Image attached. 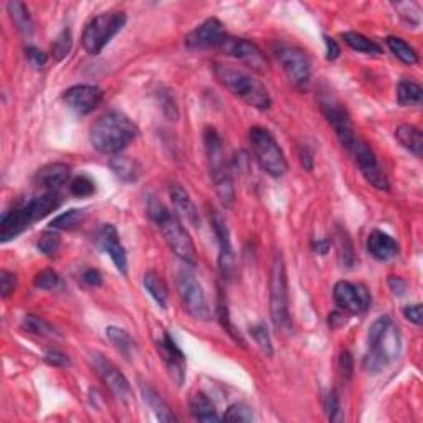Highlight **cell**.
Wrapping results in <instances>:
<instances>
[{
	"instance_id": "6da1fadb",
	"label": "cell",
	"mask_w": 423,
	"mask_h": 423,
	"mask_svg": "<svg viewBox=\"0 0 423 423\" xmlns=\"http://www.w3.org/2000/svg\"><path fill=\"white\" fill-rule=\"evenodd\" d=\"M139 129L126 114L121 111H108L96 119L91 126L90 141L96 151L108 156H118L134 139Z\"/></svg>"
},
{
	"instance_id": "7a4b0ae2",
	"label": "cell",
	"mask_w": 423,
	"mask_h": 423,
	"mask_svg": "<svg viewBox=\"0 0 423 423\" xmlns=\"http://www.w3.org/2000/svg\"><path fill=\"white\" fill-rule=\"evenodd\" d=\"M367 354L364 369L369 374H379L398 357L402 349L400 331L388 316H382L370 326L367 338Z\"/></svg>"
},
{
	"instance_id": "3957f363",
	"label": "cell",
	"mask_w": 423,
	"mask_h": 423,
	"mask_svg": "<svg viewBox=\"0 0 423 423\" xmlns=\"http://www.w3.org/2000/svg\"><path fill=\"white\" fill-rule=\"evenodd\" d=\"M147 214L154 220V223L161 228L162 237H164L167 247L172 250V253L185 264L194 266L197 262L195 247L189 232L182 225V220L177 215L171 214L161 202L154 199L149 200Z\"/></svg>"
},
{
	"instance_id": "277c9868",
	"label": "cell",
	"mask_w": 423,
	"mask_h": 423,
	"mask_svg": "<svg viewBox=\"0 0 423 423\" xmlns=\"http://www.w3.org/2000/svg\"><path fill=\"white\" fill-rule=\"evenodd\" d=\"M214 73L215 78L220 81V85H223L230 93L243 99L252 108L264 111V109H268L271 106V98L268 94V90L264 88L262 81L253 78L247 71L233 68L230 65L215 63Z\"/></svg>"
},
{
	"instance_id": "5b68a950",
	"label": "cell",
	"mask_w": 423,
	"mask_h": 423,
	"mask_svg": "<svg viewBox=\"0 0 423 423\" xmlns=\"http://www.w3.org/2000/svg\"><path fill=\"white\" fill-rule=\"evenodd\" d=\"M205 156L207 164H209L210 177L214 182L215 192H217L220 202L225 209H230L235 202V187L230 174V167L227 162V154L220 134L215 129H205L204 133Z\"/></svg>"
},
{
	"instance_id": "8992f818",
	"label": "cell",
	"mask_w": 423,
	"mask_h": 423,
	"mask_svg": "<svg viewBox=\"0 0 423 423\" xmlns=\"http://www.w3.org/2000/svg\"><path fill=\"white\" fill-rule=\"evenodd\" d=\"M270 314L271 323L281 333L291 331L290 293H288L286 264L283 255L278 252L273 258L270 275Z\"/></svg>"
},
{
	"instance_id": "52a82bcc",
	"label": "cell",
	"mask_w": 423,
	"mask_h": 423,
	"mask_svg": "<svg viewBox=\"0 0 423 423\" xmlns=\"http://www.w3.org/2000/svg\"><path fill=\"white\" fill-rule=\"evenodd\" d=\"M250 146L258 166L271 177H283L288 172V161L285 152L268 129L255 126L248 133Z\"/></svg>"
},
{
	"instance_id": "ba28073f",
	"label": "cell",
	"mask_w": 423,
	"mask_h": 423,
	"mask_svg": "<svg viewBox=\"0 0 423 423\" xmlns=\"http://www.w3.org/2000/svg\"><path fill=\"white\" fill-rule=\"evenodd\" d=\"M126 20L128 17L124 12H104L90 20L81 35V43L86 53L99 55L103 48L113 40V37L123 30Z\"/></svg>"
},
{
	"instance_id": "9c48e42d",
	"label": "cell",
	"mask_w": 423,
	"mask_h": 423,
	"mask_svg": "<svg viewBox=\"0 0 423 423\" xmlns=\"http://www.w3.org/2000/svg\"><path fill=\"white\" fill-rule=\"evenodd\" d=\"M176 285L184 309L189 312L194 319L209 321L210 307L207 305L204 288H202L194 273L187 270V268H182V270L177 271Z\"/></svg>"
},
{
	"instance_id": "30bf717a",
	"label": "cell",
	"mask_w": 423,
	"mask_h": 423,
	"mask_svg": "<svg viewBox=\"0 0 423 423\" xmlns=\"http://www.w3.org/2000/svg\"><path fill=\"white\" fill-rule=\"evenodd\" d=\"M348 151L350 156H352L360 174L367 180V184H370L377 190H388L391 184H388L386 172H384L381 164H379L376 154H374L367 142L355 137V141L348 147Z\"/></svg>"
},
{
	"instance_id": "8fae6325",
	"label": "cell",
	"mask_w": 423,
	"mask_h": 423,
	"mask_svg": "<svg viewBox=\"0 0 423 423\" xmlns=\"http://www.w3.org/2000/svg\"><path fill=\"white\" fill-rule=\"evenodd\" d=\"M321 111H323L324 118L328 119L331 128L334 129L336 136H338L341 146L348 149L350 144L355 141V129L354 124L350 121V116L348 109L344 108V104L331 93H323L319 98Z\"/></svg>"
},
{
	"instance_id": "7c38bea8",
	"label": "cell",
	"mask_w": 423,
	"mask_h": 423,
	"mask_svg": "<svg viewBox=\"0 0 423 423\" xmlns=\"http://www.w3.org/2000/svg\"><path fill=\"white\" fill-rule=\"evenodd\" d=\"M276 56L290 83L298 90H305L311 80V61L306 51L298 47L283 45L276 50Z\"/></svg>"
},
{
	"instance_id": "4fadbf2b",
	"label": "cell",
	"mask_w": 423,
	"mask_h": 423,
	"mask_svg": "<svg viewBox=\"0 0 423 423\" xmlns=\"http://www.w3.org/2000/svg\"><path fill=\"white\" fill-rule=\"evenodd\" d=\"M91 364L98 374L101 381L104 382V386L109 388V392L113 393L118 400L124 403L131 402L133 398V391L129 386L128 379L124 377V374L114 365L111 360L103 357L101 354H91Z\"/></svg>"
},
{
	"instance_id": "5bb4252c",
	"label": "cell",
	"mask_w": 423,
	"mask_h": 423,
	"mask_svg": "<svg viewBox=\"0 0 423 423\" xmlns=\"http://www.w3.org/2000/svg\"><path fill=\"white\" fill-rule=\"evenodd\" d=\"M333 296L339 309L349 312V314H360V312L367 311V307L370 306V295L367 288L350 281L336 283Z\"/></svg>"
},
{
	"instance_id": "9a60e30c",
	"label": "cell",
	"mask_w": 423,
	"mask_h": 423,
	"mask_svg": "<svg viewBox=\"0 0 423 423\" xmlns=\"http://www.w3.org/2000/svg\"><path fill=\"white\" fill-rule=\"evenodd\" d=\"M222 50L227 53V55L233 56L250 66L253 71H258V73H264L268 70V61L264 59L263 51L259 50V47L257 43L245 40V38H232L227 37V40L223 42V45L220 47Z\"/></svg>"
},
{
	"instance_id": "2e32d148",
	"label": "cell",
	"mask_w": 423,
	"mask_h": 423,
	"mask_svg": "<svg viewBox=\"0 0 423 423\" xmlns=\"http://www.w3.org/2000/svg\"><path fill=\"white\" fill-rule=\"evenodd\" d=\"M227 32H225L223 23L217 18H209L200 23L195 30H192L185 37V45L194 50H205V48H220L227 40Z\"/></svg>"
},
{
	"instance_id": "e0dca14e",
	"label": "cell",
	"mask_w": 423,
	"mask_h": 423,
	"mask_svg": "<svg viewBox=\"0 0 423 423\" xmlns=\"http://www.w3.org/2000/svg\"><path fill=\"white\" fill-rule=\"evenodd\" d=\"M210 223L219 242V270L222 273L223 280H230L233 275L235 262H233V248H232V242H230V232H228L227 222H225V219L219 214L217 210H212Z\"/></svg>"
},
{
	"instance_id": "ac0fdd59",
	"label": "cell",
	"mask_w": 423,
	"mask_h": 423,
	"mask_svg": "<svg viewBox=\"0 0 423 423\" xmlns=\"http://www.w3.org/2000/svg\"><path fill=\"white\" fill-rule=\"evenodd\" d=\"M63 101L75 114L86 116L103 101V91L93 85H76L65 91Z\"/></svg>"
},
{
	"instance_id": "d6986e66",
	"label": "cell",
	"mask_w": 423,
	"mask_h": 423,
	"mask_svg": "<svg viewBox=\"0 0 423 423\" xmlns=\"http://www.w3.org/2000/svg\"><path fill=\"white\" fill-rule=\"evenodd\" d=\"M156 349L162 357V362L166 364L167 370H169L171 377L177 382V386H182L185 379V355L179 349V345L176 344V341L169 334L164 333L156 343Z\"/></svg>"
},
{
	"instance_id": "ffe728a7",
	"label": "cell",
	"mask_w": 423,
	"mask_h": 423,
	"mask_svg": "<svg viewBox=\"0 0 423 423\" xmlns=\"http://www.w3.org/2000/svg\"><path fill=\"white\" fill-rule=\"evenodd\" d=\"M96 240H98L99 248L111 257L114 266L118 268V271L123 273V275H128L126 250H124L121 240H119L118 230L114 228V225L111 223L101 225V228L98 230V235H96Z\"/></svg>"
},
{
	"instance_id": "44dd1931",
	"label": "cell",
	"mask_w": 423,
	"mask_h": 423,
	"mask_svg": "<svg viewBox=\"0 0 423 423\" xmlns=\"http://www.w3.org/2000/svg\"><path fill=\"white\" fill-rule=\"evenodd\" d=\"M33 223V219L28 212L27 204L16 207L12 212L4 215L2 222H0V242L7 243L11 240L17 238L18 235L25 232V230Z\"/></svg>"
},
{
	"instance_id": "7402d4cb",
	"label": "cell",
	"mask_w": 423,
	"mask_h": 423,
	"mask_svg": "<svg viewBox=\"0 0 423 423\" xmlns=\"http://www.w3.org/2000/svg\"><path fill=\"white\" fill-rule=\"evenodd\" d=\"M169 195L177 212V217H179L182 222H187L189 225H192V227H199L200 215L194 204V200L190 199L189 192L179 184H172L169 189Z\"/></svg>"
},
{
	"instance_id": "603a6c76",
	"label": "cell",
	"mask_w": 423,
	"mask_h": 423,
	"mask_svg": "<svg viewBox=\"0 0 423 423\" xmlns=\"http://www.w3.org/2000/svg\"><path fill=\"white\" fill-rule=\"evenodd\" d=\"M70 176V166L63 164V162H51V164L43 166L42 169L37 172L35 180L38 185L47 189V192H59L61 187L68 182Z\"/></svg>"
},
{
	"instance_id": "cb8c5ba5",
	"label": "cell",
	"mask_w": 423,
	"mask_h": 423,
	"mask_svg": "<svg viewBox=\"0 0 423 423\" xmlns=\"http://www.w3.org/2000/svg\"><path fill=\"white\" fill-rule=\"evenodd\" d=\"M367 252L370 257L379 259V262H388V259L397 257L400 247L391 235L384 233L381 230H374L367 238Z\"/></svg>"
},
{
	"instance_id": "d4e9b609",
	"label": "cell",
	"mask_w": 423,
	"mask_h": 423,
	"mask_svg": "<svg viewBox=\"0 0 423 423\" xmlns=\"http://www.w3.org/2000/svg\"><path fill=\"white\" fill-rule=\"evenodd\" d=\"M60 205H61V199L59 192H45L43 195H38L35 199L27 202L28 212H30L33 222L45 219L47 215H50L51 212L59 209Z\"/></svg>"
},
{
	"instance_id": "484cf974",
	"label": "cell",
	"mask_w": 423,
	"mask_h": 423,
	"mask_svg": "<svg viewBox=\"0 0 423 423\" xmlns=\"http://www.w3.org/2000/svg\"><path fill=\"white\" fill-rule=\"evenodd\" d=\"M141 392L144 396V400L149 403V407L152 408V412L156 413V417L161 422H177L176 413L172 412V408L167 405L164 398L154 391V388L146 382H141Z\"/></svg>"
},
{
	"instance_id": "4316f807",
	"label": "cell",
	"mask_w": 423,
	"mask_h": 423,
	"mask_svg": "<svg viewBox=\"0 0 423 423\" xmlns=\"http://www.w3.org/2000/svg\"><path fill=\"white\" fill-rule=\"evenodd\" d=\"M190 413L199 422H220L222 417L215 410V405L205 393H195L190 398Z\"/></svg>"
},
{
	"instance_id": "83f0119b",
	"label": "cell",
	"mask_w": 423,
	"mask_h": 423,
	"mask_svg": "<svg viewBox=\"0 0 423 423\" xmlns=\"http://www.w3.org/2000/svg\"><path fill=\"white\" fill-rule=\"evenodd\" d=\"M396 137L408 152H412L413 156L417 157H422L423 139H422L420 129L415 126H410V124H402V126L397 128Z\"/></svg>"
},
{
	"instance_id": "f1b7e54d",
	"label": "cell",
	"mask_w": 423,
	"mask_h": 423,
	"mask_svg": "<svg viewBox=\"0 0 423 423\" xmlns=\"http://www.w3.org/2000/svg\"><path fill=\"white\" fill-rule=\"evenodd\" d=\"M144 288H146L149 295L152 296V300L157 302L162 309H166L169 305V288H167L166 281L162 280L157 273L147 271L144 275Z\"/></svg>"
},
{
	"instance_id": "f546056e",
	"label": "cell",
	"mask_w": 423,
	"mask_h": 423,
	"mask_svg": "<svg viewBox=\"0 0 423 423\" xmlns=\"http://www.w3.org/2000/svg\"><path fill=\"white\" fill-rule=\"evenodd\" d=\"M7 11L11 13V18L13 25L17 27V30L20 32L23 37H30L33 32V22L25 4L13 0V2L7 4Z\"/></svg>"
},
{
	"instance_id": "4dcf8cb0",
	"label": "cell",
	"mask_w": 423,
	"mask_h": 423,
	"mask_svg": "<svg viewBox=\"0 0 423 423\" xmlns=\"http://www.w3.org/2000/svg\"><path fill=\"white\" fill-rule=\"evenodd\" d=\"M106 336H108L109 343L113 344V348L116 349L119 354H123L126 359H131L134 352H136V349H137L136 343H134L131 336H129L124 329H119V328H114V326H111V328L106 329Z\"/></svg>"
},
{
	"instance_id": "1f68e13d",
	"label": "cell",
	"mask_w": 423,
	"mask_h": 423,
	"mask_svg": "<svg viewBox=\"0 0 423 423\" xmlns=\"http://www.w3.org/2000/svg\"><path fill=\"white\" fill-rule=\"evenodd\" d=\"M343 40L345 45H348L349 48H352L354 51L365 53V55H381L382 53V47L374 40H370V38L362 35V33L344 32Z\"/></svg>"
},
{
	"instance_id": "d6a6232c",
	"label": "cell",
	"mask_w": 423,
	"mask_h": 423,
	"mask_svg": "<svg viewBox=\"0 0 423 423\" xmlns=\"http://www.w3.org/2000/svg\"><path fill=\"white\" fill-rule=\"evenodd\" d=\"M109 166H111L114 176H116L118 179L124 180V182L137 180L139 174H141V167H139L137 162L131 157L116 156V157L111 159Z\"/></svg>"
},
{
	"instance_id": "836d02e7",
	"label": "cell",
	"mask_w": 423,
	"mask_h": 423,
	"mask_svg": "<svg viewBox=\"0 0 423 423\" xmlns=\"http://www.w3.org/2000/svg\"><path fill=\"white\" fill-rule=\"evenodd\" d=\"M387 47L393 55L397 56L402 63H405L408 66H413L418 63V53L415 51V48L403 40L400 37H387Z\"/></svg>"
},
{
	"instance_id": "e575fe53",
	"label": "cell",
	"mask_w": 423,
	"mask_h": 423,
	"mask_svg": "<svg viewBox=\"0 0 423 423\" xmlns=\"http://www.w3.org/2000/svg\"><path fill=\"white\" fill-rule=\"evenodd\" d=\"M423 91L422 86L413 81L403 80L397 86V101L400 106H418L422 103Z\"/></svg>"
},
{
	"instance_id": "d590c367",
	"label": "cell",
	"mask_w": 423,
	"mask_h": 423,
	"mask_svg": "<svg viewBox=\"0 0 423 423\" xmlns=\"http://www.w3.org/2000/svg\"><path fill=\"white\" fill-rule=\"evenodd\" d=\"M217 317H219L220 324H222V328L228 333L230 338L237 341V343H240V345H245L242 336L238 334V331L235 329L232 319H230L227 300H225V295H223L222 288H219V293H217Z\"/></svg>"
},
{
	"instance_id": "8d00e7d4",
	"label": "cell",
	"mask_w": 423,
	"mask_h": 423,
	"mask_svg": "<svg viewBox=\"0 0 423 423\" xmlns=\"http://www.w3.org/2000/svg\"><path fill=\"white\" fill-rule=\"evenodd\" d=\"M83 222H85V210L71 209L68 212H65V214L59 215L56 219H53V222L50 223V228L66 230V232H70V230H76L78 227H81V223Z\"/></svg>"
},
{
	"instance_id": "74e56055",
	"label": "cell",
	"mask_w": 423,
	"mask_h": 423,
	"mask_svg": "<svg viewBox=\"0 0 423 423\" xmlns=\"http://www.w3.org/2000/svg\"><path fill=\"white\" fill-rule=\"evenodd\" d=\"M37 247L45 257H55V255H59L61 248V237L55 230L50 228L40 235Z\"/></svg>"
},
{
	"instance_id": "f35d334b",
	"label": "cell",
	"mask_w": 423,
	"mask_h": 423,
	"mask_svg": "<svg viewBox=\"0 0 423 423\" xmlns=\"http://www.w3.org/2000/svg\"><path fill=\"white\" fill-rule=\"evenodd\" d=\"M22 329L27 331V333L35 334V336H42V338H47V336H53V328L47 323L45 319L42 317L33 316V314H27L22 321Z\"/></svg>"
},
{
	"instance_id": "ab89813d",
	"label": "cell",
	"mask_w": 423,
	"mask_h": 423,
	"mask_svg": "<svg viewBox=\"0 0 423 423\" xmlns=\"http://www.w3.org/2000/svg\"><path fill=\"white\" fill-rule=\"evenodd\" d=\"M71 45H73V38H71V32L68 28H65L63 32L60 33L59 37L53 40L51 45V55L56 61H61L63 59L68 56V53L71 51Z\"/></svg>"
},
{
	"instance_id": "60d3db41",
	"label": "cell",
	"mask_w": 423,
	"mask_h": 423,
	"mask_svg": "<svg viewBox=\"0 0 423 423\" xmlns=\"http://www.w3.org/2000/svg\"><path fill=\"white\" fill-rule=\"evenodd\" d=\"M223 420L228 422H252L253 420V412L247 403H233L228 407V410L225 412Z\"/></svg>"
},
{
	"instance_id": "b9f144b4",
	"label": "cell",
	"mask_w": 423,
	"mask_h": 423,
	"mask_svg": "<svg viewBox=\"0 0 423 423\" xmlns=\"http://www.w3.org/2000/svg\"><path fill=\"white\" fill-rule=\"evenodd\" d=\"M33 285L38 290H55L56 286L60 285V276L59 273L50 270V268H47V270H42L40 273H37L35 280H33Z\"/></svg>"
},
{
	"instance_id": "7bdbcfd3",
	"label": "cell",
	"mask_w": 423,
	"mask_h": 423,
	"mask_svg": "<svg viewBox=\"0 0 423 423\" xmlns=\"http://www.w3.org/2000/svg\"><path fill=\"white\" fill-rule=\"evenodd\" d=\"M94 190H96L94 182L91 180L88 176H78V177H75L73 180H71V185H70L71 195L90 197V195L94 194Z\"/></svg>"
},
{
	"instance_id": "ee69618b",
	"label": "cell",
	"mask_w": 423,
	"mask_h": 423,
	"mask_svg": "<svg viewBox=\"0 0 423 423\" xmlns=\"http://www.w3.org/2000/svg\"><path fill=\"white\" fill-rule=\"evenodd\" d=\"M250 334L253 336L255 343L258 344V348L262 349L264 354H266V355H273V345H271L270 334H268V331H266V328H264L263 324L253 326V328L250 329Z\"/></svg>"
},
{
	"instance_id": "f6af8a7d",
	"label": "cell",
	"mask_w": 423,
	"mask_h": 423,
	"mask_svg": "<svg viewBox=\"0 0 423 423\" xmlns=\"http://www.w3.org/2000/svg\"><path fill=\"white\" fill-rule=\"evenodd\" d=\"M413 6V2H400V4H393V7L397 8L398 16H400L403 20H405L408 25H418L420 23V8L417 11H410Z\"/></svg>"
},
{
	"instance_id": "bcb514c9",
	"label": "cell",
	"mask_w": 423,
	"mask_h": 423,
	"mask_svg": "<svg viewBox=\"0 0 423 423\" xmlns=\"http://www.w3.org/2000/svg\"><path fill=\"white\" fill-rule=\"evenodd\" d=\"M16 288H17L16 273L7 270L0 271V296H2L4 300H7V298L16 291Z\"/></svg>"
},
{
	"instance_id": "7dc6e473",
	"label": "cell",
	"mask_w": 423,
	"mask_h": 423,
	"mask_svg": "<svg viewBox=\"0 0 423 423\" xmlns=\"http://www.w3.org/2000/svg\"><path fill=\"white\" fill-rule=\"evenodd\" d=\"M324 408H326V413H328V418L331 422H338L339 420V412H341V403H339V396L338 392L334 391H329L328 397H326V402H324Z\"/></svg>"
},
{
	"instance_id": "c3c4849f",
	"label": "cell",
	"mask_w": 423,
	"mask_h": 423,
	"mask_svg": "<svg viewBox=\"0 0 423 423\" xmlns=\"http://www.w3.org/2000/svg\"><path fill=\"white\" fill-rule=\"evenodd\" d=\"M338 242H339L341 263L345 264V266H350V264L354 263V253H352V245L349 242V237L341 232Z\"/></svg>"
},
{
	"instance_id": "681fc988",
	"label": "cell",
	"mask_w": 423,
	"mask_h": 423,
	"mask_svg": "<svg viewBox=\"0 0 423 423\" xmlns=\"http://www.w3.org/2000/svg\"><path fill=\"white\" fill-rule=\"evenodd\" d=\"M45 362L48 365H51V367H59V369H63V367H68L70 365V359L68 355H65L63 352H60V350H47L45 352Z\"/></svg>"
},
{
	"instance_id": "f907efd6",
	"label": "cell",
	"mask_w": 423,
	"mask_h": 423,
	"mask_svg": "<svg viewBox=\"0 0 423 423\" xmlns=\"http://www.w3.org/2000/svg\"><path fill=\"white\" fill-rule=\"evenodd\" d=\"M25 56L27 60L30 61L32 66H35V68H42V66L47 65L48 56L43 53L42 50H38L35 47H27L25 48Z\"/></svg>"
},
{
	"instance_id": "816d5d0a",
	"label": "cell",
	"mask_w": 423,
	"mask_h": 423,
	"mask_svg": "<svg viewBox=\"0 0 423 423\" xmlns=\"http://www.w3.org/2000/svg\"><path fill=\"white\" fill-rule=\"evenodd\" d=\"M403 316H405L407 319L415 326H422L423 324L422 305H410V306L403 307Z\"/></svg>"
},
{
	"instance_id": "f5cc1de1",
	"label": "cell",
	"mask_w": 423,
	"mask_h": 423,
	"mask_svg": "<svg viewBox=\"0 0 423 423\" xmlns=\"http://www.w3.org/2000/svg\"><path fill=\"white\" fill-rule=\"evenodd\" d=\"M339 370H341V374H343L344 379L352 377L354 362H352V357H350L349 352H343L339 355Z\"/></svg>"
},
{
	"instance_id": "db71d44e",
	"label": "cell",
	"mask_w": 423,
	"mask_h": 423,
	"mask_svg": "<svg viewBox=\"0 0 423 423\" xmlns=\"http://www.w3.org/2000/svg\"><path fill=\"white\" fill-rule=\"evenodd\" d=\"M81 278H83V281L91 288L103 285V276H101V273L98 270H94V268H88V270L81 275Z\"/></svg>"
},
{
	"instance_id": "11a10c76",
	"label": "cell",
	"mask_w": 423,
	"mask_h": 423,
	"mask_svg": "<svg viewBox=\"0 0 423 423\" xmlns=\"http://www.w3.org/2000/svg\"><path fill=\"white\" fill-rule=\"evenodd\" d=\"M324 43H326V53H328V55H326V59L331 60V61L338 60L339 55H341V48L338 45V42H336L334 38H331V37H324Z\"/></svg>"
},
{
	"instance_id": "9f6ffc18",
	"label": "cell",
	"mask_w": 423,
	"mask_h": 423,
	"mask_svg": "<svg viewBox=\"0 0 423 423\" xmlns=\"http://www.w3.org/2000/svg\"><path fill=\"white\" fill-rule=\"evenodd\" d=\"M388 286H391L393 295H397V296L403 295L407 290V283L398 276H391V280H388Z\"/></svg>"
},
{
	"instance_id": "6f0895ef",
	"label": "cell",
	"mask_w": 423,
	"mask_h": 423,
	"mask_svg": "<svg viewBox=\"0 0 423 423\" xmlns=\"http://www.w3.org/2000/svg\"><path fill=\"white\" fill-rule=\"evenodd\" d=\"M312 250H314V253L326 255L329 252V240H317V242H312Z\"/></svg>"
}]
</instances>
